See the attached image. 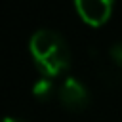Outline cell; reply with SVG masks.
<instances>
[{
	"mask_svg": "<svg viewBox=\"0 0 122 122\" xmlns=\"http://www.w3.org/2000/svg\"><path fill=\"white\" fill-rule=\"evenodd\" d=\"M53 93H55V86H53V80H51V78L42 76V78H38V80L34 82V86H32V95H34L38 101H48V99H51Z\"/></svg>",
	"mask_w": 122,
	"mask_h": 122,
	"instance_id": "277c9868",
	"label": "cell"
},
{
	"mask_svg": "<svg viewBox=\"0 0 122 122\" xmlns=\"http://www.w3.org/2000/svg\"><path fill=\"white\" fill-rule=\"evenodd\" d=\"M109 55L116 65H122V42H116L109 48Z\"/></svg>",
	"mask_w": 122,
	"mask_h": 122,
	"instance_id": "5b68a950",
	"label": "cell"
},
{
	"mask_svg": "<svg viewBox=\"0 0 122 122\" xmlns=\"http://www.w3.org/2000/svg\"><path fill=\"white\" fill-rule=\"evenodd\" d=\"M57 97L67 111H82L90 105V92L86 84L76 76H67L61 82Z\"/></svg>",
	"mask_w": 122,
	"mask_h": 122,
	"instance_id": "7a4b0ae2",
	"label": "cell"
},
{
	"mask_svg": "<svg viewBox=\"0 0 122 122\" xmlns=\"http://www.w3.org/2000/svg\"><path fill=\"white\" fill-rule=\"evenodd\" d=\"M29 51L38 72L46 78L65 74L71 67V48L53 29H38L29 40Z\"/></svg>",
	"mask_w": 122,
	"mask_h": 122,
	"instance_id": "6da1fadb",
	"label": "cell"
},
{
	"mask_svg": "<svg viewBox=\"0 0 122 122\" xmlns=\"http://www.w3.org/2000/svg\"><path fill=\"white\" fill-rule=\"evenodd\" d=\"M0 122H29V120H25V118H17V116H6V118H2Z\"/></svg>",
	"mask_w": 122,
	"mask_h": 122,
	"instance_id": "8992f818",
	"label": "cell"
},
{
	"mask_svg": "<svg viewBox=\"0 0 122 122\" xmlns=\"http://www.w3.org/2000/svg\"><path fill=\"white\" fill-rule=\"evenodd\" d=\"M74 10L78 11L80 19L92 27L103 25L112 13L111 0H78L74 2Z\"/></svg>",
	"mask_w": 122,
	"mask_h": 122,
	"instance_id": "3957f363",
	"label": "cell"
}]
</instances>
